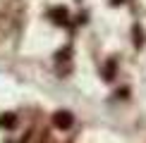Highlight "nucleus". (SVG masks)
<instances>
[{"instance_id": "obj_1", "label": "nucleus", "mask_w": 146, "mask_h": 143, "mask_svg": "<svg viewBox=\"0 0 146 143\" xmlns=\"http://www.w3.org/2000/svg\"><path fill=\"white\" fill-rule=\"evenodd\" d=\"M53 124H55L58 129H70L72 124H74V117H72V112H67V110H58L55 115H53Z\"/></svg>"}, {"instance_id": "obj_2", "label": "nucleus", "mask_w": 146, "mask_h": 143, "mask_svg": "<svg viewBox=\"0 0 146 143\" xmlns=\"http://www.w3.org/2000/svg\"><path fill=\"white\" fill-rule=\"evenodd\" d=\"M17 124V115L15 112H5V115H0V127L3 129H12Z\"/></svg>"}, {"instance_id": "obj_3", "label": "nucleus", "mask_w": 146, "mask_h": 143, "mask_svg": "<svg viewBox=\"0 0 146 143\" xmlns=\"http://www.w3.org/2000/svg\"><path fill=\"white\" fill-rule=\"evenodd\" d=\"M48 14L53 17V22L55 24H67V10H60V7H53Z\"/></svg>"}, {"instance_id": "obj_4", "label": "nucleus", "mask_w": 146, "mask_h": 143, "mask_svg": "<svg viewBox=\"0 0 146 143\" xmlns=\"http://www.w3.org/2000/svg\"><path fill=\"white\" fill-rule=\"evenodd\" d=\"M115 67H117V62H115V60H108V62L103 64V74H106V79H108V81H113V79H115Z\"/></svg>"}]
</instances>
